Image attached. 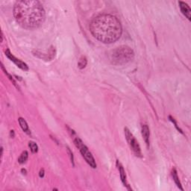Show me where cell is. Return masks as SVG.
I'll list each match as a JSON object with an SVG mask.
<instances>
[{"label": "cell", "mask_w": 191, "mask_h": 191, "mask_svg": "<svg viewBox=\"0 0 191 191\" xmlns=\"http://www.w3.org/2000/svg\"><path fill=\"white\" fill-rule=\"evenodd\" d=\"M86 65H87V59H86L85 57H81L79 62H78V67L80 69H84Z\"/></svg>", "instance_id": "13"}, {"label": "cell", "mask_w": 191, "mask_h": 191, "mask_svg": "<svg viewBox=\"0 0 191 191\" xmlns=\"http://www.w3.org/2000/svg\"><path fill=\"white\" fill-rule=\"evenodd\" d=\"M5 55L11 61H13L16 65H17L18 67H19L20 69L24 70V71H27V70H29V67L27 66V64L24 63V62H22V61H20L19 59H17V58H15V57H14V55L11 53V52H10L9 49H7L5 51Z\"/></svg>", "instance_id": "6"}, {"label": "cell", "mask_w": 191, "mask_h": 191, "mask_svg": "<svg viewBox=\"0 0 191 191\" xmlns=\"http://www.w3.org/2000/svg\"><path fill=\"white\" fill-rule=\"evenodd\" d=\"M67 151H68V153H69V155H70V160H71L72 162H73V153H72L71 152H70V148H67Z\"/></svg>", "instance_id": "15"}, {"label": "cell", "mask_w": 191, "mask_h": 191, "mask_svg": "<svg viewBox=\"0 0 191 191\" xmlns=\"http://www.w3.org/2000/svg\"><path fill=\"white\" fill-rule=\"evenodd\" d=\"M29 147H30L31 148V151H32V152L33 153L37 152V151H38V146H37V145L36 144L35 142L30 141L29 142Z\"/></svg>", "instance_id": "14"}, {"label": "cell", "mask_w": 191, "mask_h": 191, "mask_svg": "<svg viewBox=\"0 0 191 191\" xmlns=\"http://www.w3.org/2000/svg\"><path fill=\"white\" fill-rule=\"evenodd\" d=\"M135 56L133 49L127 46H122L112 50L110 55V59L114 64H125L131 61Z\"/></svg>", "instance_id": "3"}, {"label": "cell", "mask_w": 191, "mask_h": 191, "mask_svg": "<svg viewBox=\"0 0 191 191\" xmlns=\"http://www.w3.org/2000/svg\"><path fill=\"white\" fill-rule=\"evenodd\" d=\"M14 16L21 27L29 30L42 25L45 20V11L40 2L22 0L14 5Z\"/></svg>", "instance_id": "1"}, {"label": "cell", "mask_w": 191, "mask_h": 191, "mask_svg": "<svg viewBox=\"0 0 191 191\" xmlns=\"http://www.w3.org/2000/svg\"><path fill=\"white\" fill-rule=\"evenodd\" d=\"M43 176H44V170L43 169H41L40 172V177H43Z\"/></svg>", "instance_id": "16"}, {"label": "cell", "mask_w": 191, "mask_h": 191, "mask_svg": "<svg viewBox=\"0 0 191 191\" xmlns=\"http://www.w3.org/2000/svg\"><path fill=\"white\" fill-rule=\"evenodd\" d=\"M19 125H20L22 129L26 133L30 135V130H29V125H28L27 122H26V121L24 120L23 118H22V117L19 118Z\"/></svg>", "instance_id": "9"}, {"label": "cell", "mask_w": 191, "mask_h": 191, "mask_svg": "<svg viewBox=\"0 0 191 191\" xmlns=\"http://www.w3.org/2000/svg\"><path fill=\"white\" fill-rule=\"evenodd\" d=\"M179 7H180L181 11H182V14L185 16L189 20H190V14H191V10L190 8L189 7L188 5L186 4L185 2H179Z\"/></svg>", "instance_id": "7"}, {"label": "cell", "mask_w": 191, "mask_h": 191, "mask_svg": "<svg viewBox=\"0 0 191 191\" xmlns=\"http://www.w3.org/2000/svg\"><path fill=\"white\" fill-rule=\"evenodd\" d=\"M74 143H75V145L76 146V147L80 150L81 155H82V156L84 157V158L85 159V161H87V164H89L91 167L94 168V169L96 168V164L95 159H94V158L93 157L90 152L89 151L88 148L84 144V143H83V142L81 141V140H80L78 138H76L74 140Z\"/></svg>", "instance_id": "4"}, {"label": "cell", "mask_w": 191, "mask_h": 191, "mask_svg": "<svg viewBox=\"0 0 191 191\" xmlns=\"http://www.w3.org/2000/svg\"><path fill=\"white\" fill-rule=\"evenodd\" d=\"M142 135H143V138L144 139L145 142H146V144L149 145V137H150V131L149 128H148L147 125H142Z\"/></svg>", "instance_id": "8"}, {"label": "cell", "mask_w": 191, "mask_h": 191, "mask_svg": "<svg viewBox=\"0 0 191 191\" xmlns=\"http://www.w3.org/2000/svg\"><path fill=\"white\" fill-rule=\"evenodd\" d=\"M90 31L95 38L104 43H112L121 37L120 21L111 14H101L91 21Z\"/></svg>", "instance_id": "2"}, {"label": "cell", "mask_w": 191, "mask_h": 191, "mask_svg": "<svg viewBox=\"0 0 191 191\" xmlns=\"http://www.w3.org/2000/svg\"><path fill=\"white\" fill-rule=\"evenodd\" d=\"M118 164V166H119V170H120V177H121L122 179V182H123V184H125V186L126 185V176H125V170H124L123 167H122L121 164H119V162H117Z\"/></svg>", "instance_id": "10"}, {"label": "cell", "mask_w": 191, "mask_h": 191, "mask_svg": "<svg viewBox=\"0 0 191 191\" xmlns=\"http://www.w3.org/2000/svg\"><path fill=\"white\" fill-rule=\"evenodd\" d=\"M28 157H29V154H28V152L26 151H24L21 154V155L19 158V159H18V161H19L20 164H24V163L27 161Z\"/></svg>", "instance_id": "12"}, {"label": "cell", "mask_w": 191, "mask_h": 191, "mask_svg": "<svg viewBox=\"0 0 191 191\" xmlns=\"http://www.w3.org/2000/svg\"><path fill=\"white\" fill-rule=\"evenodd\" d=\"M125 138H126L127 141H128V144H129L131 148L132 151L135 152V154L137 156L141 157V149H140V145L138 143V140L135 139L134 135L131 133V131L127 128H125Z\"/></svg>", "instance_id": "5"}, {"label": "cell", "mask_w": 191, "mask_h": 191, "mask_svg": "<svg viewBox=\"0 0 191 191\" xmlns=\"http://www.w3.org/2000/svg\"><path fill=\"white\" fill-rule=\"evenodd\" d=\"M172 178H173V180L175 181V182H176V184H177V186L179 187V188L181 189V190H183V188H182V184H181L180 181H179V177H178L177 172H176V170L175 169H172Z\"/></svg>", "instance_id": "11"}]
</instances>
